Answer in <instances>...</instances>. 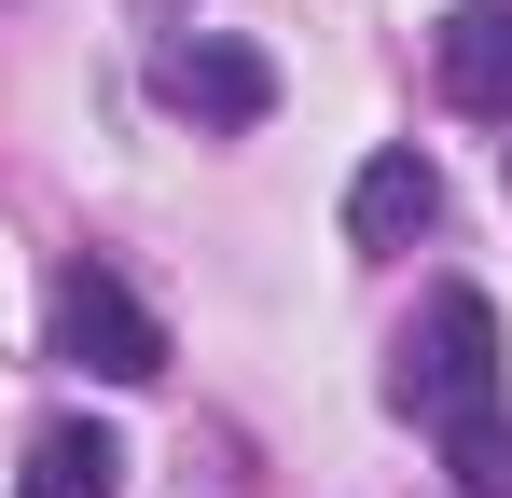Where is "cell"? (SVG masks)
Here are the masks:
<instances>
[{
  "instance_id": "2",
  "label": "cell",
  "mask_w": 512,
  "mask_h": 498,
  "mask_svg": "<svg viewBox=\"0 0 512 498\" xmlns=\"http://www.w3.org/2000/svg\"><path fill=\"white\" fill-rule=\"evenodd\" d=\"M42 319H56V346H70L84 374H111V388H153V374H167V319H153L111 263H56Z\"/></svg>"
},
{
  "instance_id": "1",
  "label": "cell",
  "mask_w": 512,
  "mask_h": 498,
  "mask_svg": "<svg viewBox=\"0 0 512 498\" xmlns=\"http://www.w3.org/2000/svg\"><path fill=\"white\" fill-rule=\"evenodd\" d=\"M499 305L485 291H429L416 305V332H402V360H388V402L402 415H429V429H457V415H485L499 402Z\"/></svg>"
},
{
  "instance_id": "7",
  "label": "cell",
  "mask_w": 512,
  "mask_h": 498,
  "mask_svg": "<svg viewBox=\"0 0 512 498\" xmlns=\"http://www.w3.org/2000/svg\"><path fill=\"white\" fill-rule=\"evenodd\" d=\"M443 457H457V498H512V415H499V402L457 415V429H443Z\"/></svg>"
},
{
  "instance_id": "3",
  "label": "cell",
  "mask_w": 512,
  "mask_h": 498,
  "mask_svg": "<svg viewBox=\"0 0 512 498\" xmlns=\"http://www.w3.org/2000/svg\"><path fill=\"white\" fill-rule=\"evenodd\" d=\"M153 97H167L180 125H263V111H277V56L222 42V28H194V42L153 56Z\"/></svg>"
},
{
  "instance_id": "4",
  "label": "cell",
  "mask_w": 512,
  "mask_h": 498,
  "mask_svg": "<svg viewBox=\"0 0 512 498\" xmlns=\"http://www.w3.org/2000/svg\"><path fill=\"white\" fill-rule=\"evenodd\" d=\"M443 97L512 125V0H457L443 14Z\"/></svg>"
},
{
  "instance_id": "6",
  "label": "cell",
  "mask_w": 512,
  "mask_h": 498,
  "mask_svg": "<svg viewBox=\"0 0 512 498\" xmlns=\"http://www.w3.org/2000/svg\"><path fill=\"white\" fill-rule=\"evenodd\" d=\"M14 498H125V443L111 429H42L28 471H14Z\"/></svg>"
},
{
  "instance_id": "5",
  "label": "cell",
  "mask_w": 512,
  "mask_h": 498,
  "mask_svg": "<svg viewBox=\"0 0 512 498\" xmlns=\"http://www.w3.org/2000/svg\"><path fill=\"white\" fill-rule=\"evenodd\" d=\"M429 222H443L429 153H374L360 180H346V236H360V249H402V236H429Z\"/></svg>"
}]
</instances>
